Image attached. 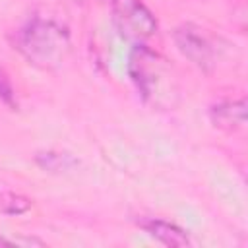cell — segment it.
I'll use <instances>...</instances> for the list:
<instances>
[{
    "label": "cell",
    "instance_id": "2",
    "mask_svg": "<svg viewBox=\"0 0 248 248\" xmlns=\"http://www.w3.org/2000/svg\"><path fill=\"white\" fill-rule=\"evenodd\" d=\"M16 48L41 70H58L72 54L70 31L54 19L33 17L16 35Z\"/></svg>",
    "mask_w": 248,
    "mask_h": 248
},
{
    "label": "cell",
    "instance_id": "1",
    "mask_svg": "<svg viewBox=\"0 0 248 248\" xmlns=\"http://www.w3.org/2000/svg\"><path fill=\"white\" fill-rule=\"evenodd\" d=\"M128 74L138 93L155 108H172L178 101V79L159 52L145 45H136L128 56Z\"/></svg>",
    "mask_w": 248,
    "mask_h": 248
},
{
    "label": "cell",
    "instance_id": "3",
    "mask_svg": "<svg viewBox=\"0 0 248 248\" xmlns=\"http://www.w3.org/2000/svg\"><path fill=\"white\" fill-rule=\"evenodd\" d=\"M110 17L120 37L128 41L141 43L157 31V19L141 0H110Z\"/></svg>",
    "mask_w": 248,
    "mask_h": 248
},
{
    "label": "cell",
    "instance_id": "10",
    "mask_svg": "<svg viewBox=\"0 0 248 248\" xmlns=\"http://www.w3.org/2000/svg\"><path fill=\"white\" fill-rule=\"evenodd\" d=\"M4 244H16V240H10V238L0 236V246H4Z\"/></svg>",
    "mask_w": 248,
    "mask_h": 248
},
{
    "label": "cell",
    "instance_id": "4",
    "mask_svg": "<svg viewBox=\"0 0 248 248\" xmlns=\"http://www.w3.org/2000/svg\"><path fill=\"white\" fill-rule=\"evenodd\" d=\"M172 39H174V45H176L178 52L184 58H188L196 68L207 72L213 66L215 56H213L211 43L207 41V37L198 27H194L190 23H184V25L174 29Z\"/></svg>",
    "mask_w": 248,
    "mask_h": 248
},
{
    "label": "cell",
    "instance_id": "9",
    "mask_svg": "<svg viewBox=\"0 0 248 248\" xmlns=\"http://www.w3.org/2000/svg\"><path fill=\"white\" fill-rule=\"evenodd\" d=\"M0 99H2L8 107H12V108H16V107H17L16 93H14V85H12V81H10L8 74L4 72V68H2V66H0Z\"/></svg>",
    "mask_w": 248,
    "mask_h": 248
},
{
    "label": "cell",
    "instance_id": "5",
    "mask_svg": "<svg viewBox=\"0 0 248 248\" xmlns=\"http://www.w3.org/2000/svg\"><path fill=\"white\" fill-rule=\"evenodd\" d=\"M211 124L225 132H236L246 124V101H221L209 108Z\"/></svg>",
    "mask_w": 248,
    "mask_h": 248
},
{
    "label": "cell",
    "instance_id": "8",
    "mask_svg": "<svg viewBox=\"0 0 248 248\" xmlns=\"http://www.w3.org/2000/svg\"><path fill=\"white\" fill-rule=\"evenodd\" d=\"M31 207H33V202L27 196L17 194V192H10V190L0 192V213L2 215H10V217L23 215Z\"/></svg>",
    "mask_w": 248,
    "mask_h": 248
},
{
    "label": "cell",
    "instance_id": "7",
    "mask_svg": "<svg viewBox=\"0 0 248 248\" xmlns=\"http://www.w3.org/2000/svg\"><path fill=\"white\" fill-rule=\"evenodd\" d=\"M35 163L52 174H66L79 167V161L68 151H39L35 155Z\"/></svg>",
    "mask_w": 248,
    "mask_h": 248
},
{
    "label": "cell",
    "instance_id": "6",
    "mask_svg": "<svg viewBox=\"0 0 248 248\" xmlns=\"http://www.w3.org/2000/svg\"><path fill=\"white\" fill-rule=\"evenodd\" d=\"M140 225L145 232H149L153 238H157L165 246L182 248V246L190 244L188 232L184 229H180L178 225H174V223H169V221H163V219H145Z\"/></svg>",
    "mask_w": 248,
    "mask_h": 248
}]
</instances>
